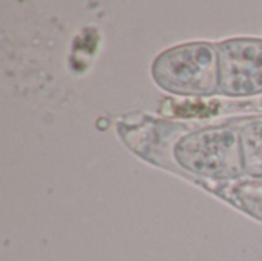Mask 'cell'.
Instances as JSON below:
<instances>
[{"mask_svg": "<svg viewBox=\"0 0 262 261\" xmlns=\"http://www.w3.org/2000/svg\"><path fill=\"white\" fill-rule=\"evenodd\" d=\"M175 158L184 169L216 180L238 178L244 172L241 142L229 128H210L183 137Z\"/></svg>", "mask_w": 262, "mask_h": 261, "instance_id": "7a4b0ae2", "label": "cell"}, {"mask_svg": "<svg viewBox=\"0 0 262 261\" xmlns=\"http://www.w3.org/2000/svg\"><path fill=\"white\" fill-rule=\"evenodd\" d=\"M152 77L160 88L177 95L209 97L220 89L216 48L195 42L161 52L152 65Z\"/></svg>", "mask_w": 262, "mask_h": 261, "instance_id": "6da1fadb", "label": "cell"}, {"mask_svg": "<svg viewBox=\"0 0 262 261\" xmlns=\"http://www.w3.org/2000/svg\"><path fill=\"white\" fill-rule=\"evenodd\" d=\"M244 172L262 177V122H252L239 134Z\"/></svg>", "mask_w": 262, "mask_h": 261, "instance_id": "277c9868", "label": "cell"}, {"mask_svg": "<svg viewBox=\"0 0 262 261\" xmlns=\"http://www.w3.org/2000/svg\"><path fill=\"white\" fill-rule=\"evenodd\" d=\"M220 91L229 97L262 94V38H229L216 46Z\"/></svg>", "mask_w": 262, "mask_h": 261, "instance_id": "3957f363", "label": "cell"}]
</instances>
